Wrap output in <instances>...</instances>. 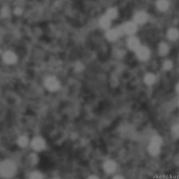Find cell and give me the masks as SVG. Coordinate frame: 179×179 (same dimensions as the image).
<instances>
[{"label": "cell", "instance_id": "cell-1", "mask_svg": "<svg viewBox=\"0 0 179 179\" xmlns=\"http://www.w3.org/2000/svg\"><path fill=\"white\" fill-rule=\"evenodd\" d=\"M17 164L11 159H5L0 164V174L4 178L13 177L17 172Z\"/></svg>", "mask_w": 179, "mask_h": 179}, {"label": "cell", "instance_id": "cell-2", "mask_svg": "<svg viewBox=\"0 0 179 179\" xmlns=\"http://www.w3.org/2000/svg\"><path fill=\"white\" fill-rule=\"evenodd\" d=\"M163 145V139L158 134H155L151 138L150 143L148 146V153L153 157H158L161 153Z\"/></svg>", "mask_w": 179, "mask_h": 179}, {"label": "cell", "instance_id": "cell-3", "mask_svg": "<svg viewBox=\"0 0 179 179\" xmlns=\"http://www.w3.org/2000/svg\"><path fill=\"white\" fill-rule=\"evenodd\" d=\"M31 147L34 151L37 152H41L44 150L46 146L45 139L41 137H34L31 142Z\"/></svg>", "mask_w": 179, "mask_h": 179}, {"label": "cell", "instance_id": "cell-4", "mask_svg": "<svg viewBox=\"0 0 179 179\" xmlns=\"http://www.w3.org/2000/svg\"><path fill=\"white\" fill-rule=\"evenodd\" d=\"M103 169L107 174H113L117 169V164L112 159H108L103 164Z\"/></svg>", "mask_w": 179, "mask_h": 179}, {"label": "cell", "instance_id": "cell-5", "mask_svg": "<svg viewBox=\"0 0 179 179\" xmlns=\"http://www.w3.org/2000/svg\"><path fill=\"white\" fill-rule=\"evenodd\" d=\"M46 87L50 91H56L59 88V83L58 81L54 77H49L46 80Z\"/></svg>", "mask_w": 179, "mask_h": 179}, {"label": "cell", "instance_id": "cell-6", "mask_svg": "<svg viewBox=\"0 0 179 179\" xmlns=\"http://www.w3.org/2000/svg\"><path fill=\"white\" fill-rule=\"evenodd\" d=\"M137 55L139 59L142 60H146L149 58L150 55V51L146 47L141 46L139 49L137 50Z\"/></svg>", "mask_w": 179, "mask_h": 179}, {"label": "cell", "instance_id": "cell-7", "mask_svg": "<svg viewBox=\"0 0 179 179\" xmlns=\"http://www.w3.org/2000/svg\"><path fill=\"white\" fill-rule=\"evenodd\" d=\"M3 59L4 61L6 62V63L11 64L15 63L16 62V59H17V58H16V55L13 52L8 51V52H6L4 53Z\"/></svg>", "mask_w": 179, "mask_h": 179}, {"label": "cell", "instance_id": "cell-8", "mask_svg": "<svg viewBox=\"0 0 179 179\" xmlns=\"http://www.w3.org/2000/svg\"><path fill=\"white\" fill-rule=\"evenodd\" d=\"M123 28L124 33L127 34H133L137 31L136 24L132 23V22H129V23H126L125 25H123Z\"/></svg>", "mask_w": 179, "mask_h": 179}, {"label": "cell", "instance_id": "cell-9", "mask_svg": "<svg viewBox=\"0 0 179 179\" xmlns=\"http://www.w3.org/2000/svg\"><path fill=\"white\" fill-rule=\"evenodd\" d=\"M128 46L132 50H137L141 47L139 41L135 37L130 38L128 41Z\"/></svg>", "mask_w": 179, "mask_h": 179}, {"label": "cell", "instance_id": "cell-10", "mask_svg": "<svg viewBox=\"0 0 179 179\" xmlns=\"http://www.w3.org/2000/svg\"><path fill=\"white\" fill-rule=\"evenodd\" d=\"M29 137L26 135H21L17 139L18 145L21 148H25L29 144Z\"/></svg>", "mask_w": 179, "mask_h": 179}, {"label": "cell", "instance_id": "cell-11", "mask_svg": "<svg viewBox=\"0 0 179 179\" xmlns=\"http://www.w3.org/2000/svg\"><path fill=\"white\" fill-rule=\"evenodd\" d=\"M148 17L146 13L144 12H139L137 13L134 17L135 22L138 24H143L147 20Z\"/></svg>", "mask_w": 179, "mask_h": 179}, {"label": "cell", "instance_id": "cell-12", "mask_svg": "<svg viewBox=\"0 0 179 179\" xmlns=\"http://www.w3.org/2000/svg\"><path fill=\"white\" fill-rule=\"evenodd\" d=\"M171 135L173 139H179V123L173 124L171 127Z\"/></svg>", "mask_w": 179, "mask_h": 179}, {"label": "cell", "instance_id": "cell-13", "mask_svg": "<svg viewBox=\"0 0 179 179\" xmlns=\"http://www.w3.org/2000/svg\"><path fill=\"white\" fill-rule=\"evenodd\" d=\"M169 6V4L167 0H158V2H157V7L162 11H164L167 10Z\"/></svg>", "mask_w": 179, "mask_h": 179}, {"label": "cell", "instance_id": "cell-14", "mask_svg": "<svg viewBox=\"0 0 179 179\" xmlns=\"http://www.w3.org/2000/svg\"><path fill=\"white\" fill-rule=\"evenodd\" d=\"M111 25V19L109 18H108L107 15L102 17L100 19V25L102 28L104 29H107L110 27Z\"/></svg>", "mask_w": 179, "mask_h": 179}, {"label": "cell", "instance_id": "cell-15", "mask_svg": "<svg viewBox=\"0 0 179 179\" xmlns=\"http://www.w3.org/2000/svg\"><path fill=\"white\" fill-rule=\"evenodd\" d=\"M119 37V34L116 29H111L107 33V37L109 41H115Z\"/></svg>", "mask_w": 179, "mask_h": 179}, {"label": "cell", "instance_id": "cell-16", "mask_svg": "<svg viewBox=\"0 0 179 179\" xmlns=\"http://www.w3.org/2000/svg\"><path fill=\"white\" fill-rule=\"evenodd\" d=\"M167 36L171 40H176L179 37V32L176 29H171L168 31Z\"/></svg>", "mask_w": 179, "mask_h": 179}, {"label": "cell", "instance_id": "cell-17", "mask_svg": "<svg viewBox=\"0 0 179 179\" xmlns=\"http://www.w3.org/2000/svg\"><path fill=\"white\" fill-rule=\"evenodd\" d=\"M29 179H44V176L41 172L34 171L29 174Z\"/></svg>", "mask_w": 179, "mask_h": 179}, {"label": "cell", "instance_id": "cell-18", "mask_svg": "<svg viewBox=\"0 0 179 179\" xmlns=\"http://www.w3.org/2000/svg\"><path fill=\"white\" fill-rule=\"evenodd\" d=\"M144 81L145 83L148 84V85H152V84H153L155 81V75H153V74H148L145 76Z\"/></svg>", "mask_w": 179, "mask_h": 179}, {"label": "cell", "instance_id": "cell-19", "mask_svg": "<svg viewBox=\"0 0 179 179\" xmlns=\"http://www.w3.org/2000/svg\"><path fill=\"white\" fill-rule=\"evenodd\" d=\"M159 52L162 55H164L167 54V53L169 52V46H168V45L164 43H161L159 47Z\"/></svg>", "mask_w": 179, "mask_h": 179}, {"label": "cell", "instance_id": "cell-20", "mask_svg": "<svg viewBox=\"0 0 179 179\" xmlns=\"http://www.w3.org/2000/svg\"><path fill=\"white\" fill-rule=\"evenodd\" d=\"M118 12L115 9H110L109 10H108V11L107 13V16L108 18H109L111 20L116 18Z\"/></svg>", "mask_w": 179, "mask_h": 179}, {"label": "cell", "instance_id": "cell-21", "mask_svg": "<svg viewBox=\"0 0 179 179\" xmlns=\"http://www.w3.org/2000/svg\"><path fill=\"white\" fill-rule=\"evenodd\" d=\"M29 157V161H30L31 164H35L37 163L39 159H38L37 155H35L34 153H32Z\"/></svg>", "mask_w": 179, "mask_h": 179}, {"label": "cell", "instance_id": "cell-22", "mask_svg": "<svg viewBox=\"0 0 179 179\" xmlns=\"http://www.w3.org/2000/svg\"><path fill=\"white\" fill-rule=\"evenodd\" d=\"M172 67H173V64H172V62H171V61H166L164 63V69H166V70H170L172 68Z\"/></svg>", "mask_w": 179, "mask_h": 179}, {"label": "cell", "instance_id": "cell-23", "mask_svg": "<svg viewBox=\"0 0 179 179\" xmlns=\"http://www.w3.org/2000/svg\"><path fill=\"white\" fill-rule=\"evenodd\" d=\"M2 15L3 17H7L9 15V10L8 9V8L5 7L2 10Z\"/></svg>", "mask_w": 179, "mask_h": 179}, {"label": "cell", "instance_id": "cell-24", "mask_svg": "<svg viewBox=\"0 0 179 179\" xmlns=\"http://www.w3.org/2000/svg\"><path fill=\"white\" fill-rule=\"evenodd\" d=\"M83 69V66L80 63H78L76 65V71H81Z\"/></svg>", "mask_w": 179, "mask_h": 179}, {"label": "cell", "instance_id": "cell-25", "mask_svg": "<svg viewBox=\"0 0 179 179\" xmlns=\"http://www.w3.org/2000/svg\"><path fill=\"white\" fill-rule=\"evenodd\" d=\"M22 12H23V11H22L20 8H16L15 9V13L16 15H20Z\"/></svg>", "mask_w": 179, "mask_h": 179}, {"label": "cell", "instance_id": "cell-26", "mask_svg": "<svg viewBox=\"0 0 179 179\" xmlns=\"http://www.w3.org/2000/svg\"><path fill=\"white\" fill-rule=\"evenodd\" d=\"M113 179H125V178H124L123 176L118 174V175H116L113 178Z\"/></svg>", "mask_w": 179, "mask_h": 179}, {"label": "cell", "instance_id": "cell-27", "mask_svg": "<svg viewBox=\"0 0 179 179\" xmlns=\"http://www.w3.org/2000/svg\"><path fill=\"white\" fill-rule=\"evenodd\" d=\"M88 179H100L99 176H97V175H90L88 178Z\"/></svg>", "mask_w": 179, "mask_h": 179}, {"label": "cell", "instance_id": "cell-28", "mask_svg": "<svg viewBox=\"0 0 179 179\" xmlns=\"http://www.w3.org/2000/svg\"><path fill=\"white\" fill-rule=\"evenodd\" d=\"M176 90H177V92L179 93V83L178 84V85L176 86Z\"/></svg>", "mask_w": 179, "mask_h": 179}, {"label": "cell", "instance_id": "cell-29", "mask_svg": "<svg viewBox=\"0 0 179 179\" xmlns=\"http://www.w3.org/2000/svg\"><path fill=\"white\" fill-rule=\"evenodd\" d=\"M53 179H60V178H53Z\"/></svg>", "mask_w": 179, "mask_h": 179}, {"label": "cell", "instance_id": "cell-30", "mask_svg": "<svg viewBox=\"0 0 179 179\" xmlns=\"http://www.w3.org/2000/svg\"><path fill=\"white\" fill-rule=\"evenodd\" d=\"M178 106H179V100H178Z\"/></svg>", "mask_w": 179, "mask_h": 179}]
</instances>
